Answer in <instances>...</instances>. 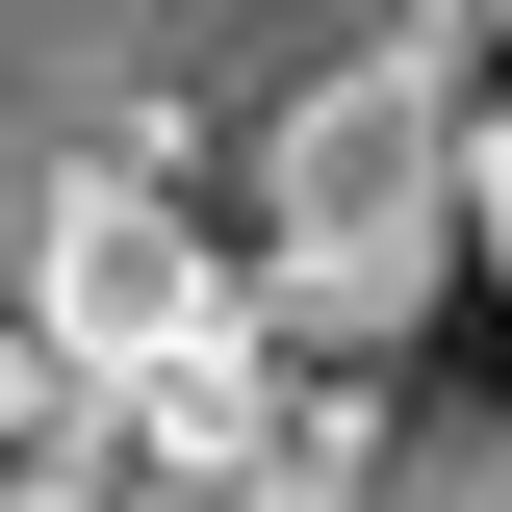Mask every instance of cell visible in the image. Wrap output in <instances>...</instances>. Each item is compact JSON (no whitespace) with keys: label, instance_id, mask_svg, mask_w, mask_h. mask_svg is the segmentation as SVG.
Here are the masks:
<instances>
[{"label":"cell","instance_id":"cell-5","mask_svg":"<svg viewBox=\"0 0 512 512\" xmlns=\"http://www.w3.org/2000/svg\"><path fill=\"white\" fill-rule=\"evenodd\" d=\"M461 256H487V282H512V103L461 128Z\"/></svg>","mask_w":512,"mask_h":512},{"label":"cell","instance_id":"cell-1","mask_svg":"<svg viewBox=\"0 0 512 512\" xmlns=\"http://www.w3.org/2000/svg\"><path fill=\"white\" fill-rule=\"evenodd\" d=\"M461 0H0V512H103V461L256 359V180L359 52Z\"/></svg>","mask_w":512,"mask_h":512},{"label":"cell","instance_id":"cell-6","mask_svg":"<svg viewBox=\"0 0 512 512\" xmlns=\"http://www.w3.org/2000/svg\"><path fill=\"white\" fill-rule=\"evenodd\" d=\"M487 26H512V0H461V52H487Z\"/></svg>","mask_w":512,"mask_h":512},{"label":"cell","instance_id":"cell-3","mask_svg":"<svg viewBox=\"0 0 512 512\" xmlns=\"http://www.w3.org/2000/svg\"><path fill=\"white\" fill-rule=\"evenodd\" d=\"M333 512H512V410H487V384H410V410H384V461H359Z\"/></svg>","mask_w":512,"mask_h":512},{"label":"cell","instance_id":"cell-2","mask_svg":"<svg viewBox=\"0 0 512 512\" xmlns=\"http://www.w3.org/2000/svg\"><path fill=\"white\" fill-rule=\"evenodd\" d=\"M461 26H410V52H359L308 128H282V180H256V308H282V359L384 384L410 333H436L461 282Z\"/></svg>","mask_w":512,"mask_h":512},{"label":"cell","instance_id":"cell-4","mask_svg":"<svg viewBox=\"0 0 512 512\" xmlns=\"http://www.w3.org/2000/svg\"><path fill=\"white\" fill-rule=\"evenodd\" d=\"M103 512H333V487H308V410H282V436H128Z\"/></svg>","mask_w":512,"mask_h":512}]
</instances>
